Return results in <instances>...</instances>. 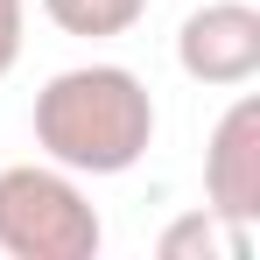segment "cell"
<instances>
[{"mask_svg":"<svg viewBox=\"0 0 260 260\" xmlns=\"http://www.w3.org/2000/svg\"><path fill=\"white\" fill-rule=\"evenodd\" d=\"M36 148L71 176H127L155 148V91L127 63H71L36 91Z\"/></svg>","mask_w":260,"mask_h":260,"instance_id":"obj_1","label":"cell"},{"mask_svg":"<svg viewBox=\"0 0 260 260\" xmlns=\"http://www.w3.org/2000/svg\"><path fill=\"white\" fill-rule=\"evenodd\" d=\"M106 225L85 197V176L56 162H7L0 169V253L7 260H99Z\"/></svg>","mask_w":260,"mask_h":260,"instance_id":"obj_2","label":"cell"},{"mask_svg":"<svg viewBox=\"0 0 260 260\" xmlns=\"http://www.w3.org/2000/svg\"><path fill=\"white\" fill-rule=\"evenodd\" d=\"M176 71L190 85L239 91L260 78V7L246 0H204L197 14H183L176 28Z\"/></svg>","mask_w":260,"mask_h":260,"instance_id":"obj_3","label":"cell"},{"mask_svg":"<svg viewBox=\"0 0 260 260\" xmlns=\"http://www.w3.org/2000/svg\"><path fill=\"white\" fill-rule=\"evenodd\" d=\"M204 204L232 225H260V99L239 91L204 141Z\"/></svg>","mask_w":260,"mask_h":260,"instance_id":"obj_4","label":"cell"},{"mask_svg":"<svg viewBox=\"0 0 260 260\" xmlns=\"http://www.w3.org/2000/svg\"><path fill=\"white\" fill-rule=\"evenodd\" d=\"M246 246H253V225H232V218H218L211 204L169 218L162 239H155L162 260H246Z\"/></svg>","mask_w":260,"mask_h":260,"instance_id":"obj_5","label":"cell"},{"mask_svg":"<svg viewBox=\"0 0 260 260\" xmlns=\"http://www.w3.org/2000/svg\"><path fill=\"white\" fill-rule=\"evenodd\" d=\"M43 14L78 43H106V36H127L148 14V0H43Z\"/></svg>","mask_w":260,"mask_h":260,"instance_id":"obj_6","label":"cell"},{"mask_svg":"<svg viewBox=\"0 0 260 260\" xmlns=\"http://www.w3.org/2000/svg\"><path fill=\"white\" fill-rule=\"evenodd\" d=\"M21 43H28V0H0V78L21 63Z\"/></svg>","mask_w":260,"mask_h":260,"instance_id":"obj_7","label":"cell"}]
</instances>
